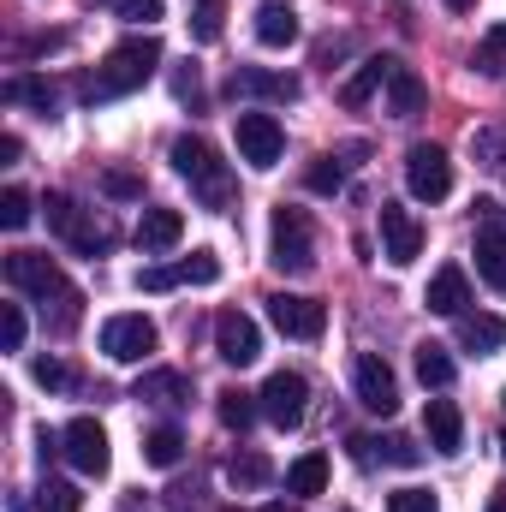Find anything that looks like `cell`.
Masks as SVG:
<instances>
[{
	"label": "cell",
	"mask_w": 506,
	"mask_h": 512,
	"mask_svg": "<svg viewBox=\"0 0 506 512\" xmlns=\"http://www.w3.org/2000/svg\"><path fill=\"white\" fill-rule=\"evenodd\" d=\"M30 376H36L42 387H72V370H66L60 358H36V364H30Z\"/></svg>",
	"instance_id": "obj_41"
},
{
	"label": "cell",
	"mask_w": 506,
	"mask_h": 512,
	"mask_svg": "<svg viewBox=\"0 0 506 512\" xmlns=\"http://www.w3.org/2000/svg\"><path fill=\"white\" fill-rule=\"evenodd\" d=\"M0 96H6V102H30V108H42V114H54V90H48L42 78H12Z\"/></svg>",
	"instance_id": "obj_36"
},
{
	"label": "cell",
	"mask_w": 506,
	"mask_h": 512,
	"mask_svg": "<svg viewBox=\"0 0 506 512\" xmlns=\"http://www.w3.org/2000/svg\"><path fill=\"white\" fill-rule=\"evenodd\" d=\"M48 227H54L66 245H78V251H90V256L108 245V239H102V227H90V215H84L66 191H54V197H48Z\"/></svg>",
	"instance_id": "obj_14"
},
{
	"label": "cell",
	"mask_w": 506,
	"mask_h": 512,
	"mask_svg": "<svg viewBox=\"0 0 506 512\" xmlns=\"http://www.w3.org/2000/svg\"><path fill=\"white\" fill-rule=\"evenodd\" d=\"M155 322L149 316H137V310H126V316H108L102 322V352L114 358V364H143L149 352H155Z\"/></svg>",
	"instance_id": "obj_9"
},
{
	"label": "cell",
	"mask_w": 506,
	"mask_h": 512,
	"mask_svg": "<svg viewBox=\"0 0 506 512\" xmlns=\"http://www.w3.org/2000/svg\"><path fill=\"white\" fill-rule=\"evenodd\" d=\"M268 262L280 274H310L316 268V233H310V215L280 203L274 221H268Z\"/></svg>",
	"instance_id": "obj_3"
},
{
	"label": "cell",
	"mask_w": 506,
	"mask_h": 512,
	"mask_svg": "<svg viewBox=\"0 0 506 512\" xmlns=\"http://www.w3.org/2000/svg\"><path fill=\"white\" fill-rule=\"evenodd\" d=\"M137 399H149V405H185V399H191V382H185L179 370H149V376L137 382Z\"/></svg>",
	"instance_id": "obj_24"
},
{
	"label": "cell",
	"mask_w": 506,
	"mask_h": 512,
	"mask_svg": "<svg viewBox=\"0 0 506 512\" xmlns=\"http://www.w3.org/2000/svg\"><path fill=\"white\" fill-rule=\"evenodd\" d=\"M268 477H274V471H268V459H262V453H239V459L227 465V483H233V489H262Z\"/></svg>",
	"instance_id": "obj_35"
},
{
	"label": "cell",
	"mask_w": 506,
	"mask_h": 512,
	"mask_svg": "<svg viewBox=\"0 0 506 512\" xmlns=\"http://www.w3.org/2000/svg\"><path fill=\"white\" fill-rule=\"evenodd\" d=\"M203 6H215V0H203Z\"/></svg>",
	"instance_id": "obj_50"
},
{
	"label": "cell",
	"mask_w": 506,
	"mask_h": 512,
	"mask_svg": "<svg viewBox=\"0 0 506 512\" xmlns=\"http://www.w3.org/2000/svg\"><path fill=\"white\" fill-rule=\"evenodd\" d=\"M143 459H149L155 471H173V465L185 459V435H179L173 423H161V429H149V435H143Z\"/></svg>",
	"instance_id": "obj_26"
},
{
	"label": "cell",
	"mask_w": 506,
	"mask_h": 512,
	"mask_svg": "<svg viewBox=\"0 0 506 512\" xmlns=\"http://www.w3.org/2000/svg\"><path fill=\"white\" fill-rule=\"evenodd\" d=\"M30 215H36V209H30V191L6 185V191H0V227H6V233H24V227H30Z\"/></svg>",
	"instance_id": "obj_34"
},
{
	"label": "cell",
	"mask_w": 506,
	"mask_h": 512,
	"mask_svg": "<svg viewBox=\"0 0 506 512\" xmlns=\"http://www.w3.org/2000/svg\"><path fill=\"white\" fill-rule=\"evenodd\" d=\"M24 328H30V322H24V310H18V304H0V346H6V352H18V346H24Z\"/></svg>",
	"instance_id": "obj_39"
},
{
	"label": "cell",
	"mask_w": 506,
	"mask_h": 512,
	"mask_svg": "<svg viewBox=\"0 0 506 512\" xmlns=\"http://www.w3.org/2000/svg\"><path fill=\"white\" fill-rule=\"evenodd\" d=\"M441 6H447V12H471L477 0H441Z\"/></svg>",
	"instance_id": "obj_44"
},
{
	"label": "cell",
	"mask_w": 506,
	"mask_h": 512,
	"mask_svg": "<svg viewBox=\"0 0 506 512\" xmlns=\"http://www.w3.org/2000/svg\"><path fill=\"white\" fill-rule=\"evenodd\" d=\"M215 411H221V423H227V429H239V435H245V429L256 423V411H262V399H256V393H245V387H227Z\"/></svg>",
	"instance_id": "obj_29"
},
{
	"label": "cell",
	"mask_w": 506,
	"mask_h": 512,
	"mask_svg": "<svg viewBox=\"0 0 506 512\" xmlns=\"http://www.w3.org/2000/svg\"><path fill=\"white\" fill-rule=\"evenodd\" d=\"M387 66H393V60H364V66H358V78L340 90V102H346V108H364L376 90H387Z\"/></svg>",
	"instance_id": "obj_27"
},
{
	"label": "cell",
	"mask_w": 506,
	"mask_h": 512,
	"mask_svg": "<svg viewBox=\"0 0 506 512\" xmlns=\"http://www.w3.org/2000/svg\"><path fill=\"white\" fill-rule=\"evenodd\" d=\"M322 489H328V459H322V453H304V459H292V471H286V495L310 501V495H322Z\"/></svg>",
	"instance_id": "obj_23"
},
{
	"label": "cell",
	"mask_w": 506,
	"mask_h": 512,
	"mask_svg": "<svg viewBox=\"0 0 506 512\" xmlns=\"http://www.w3.org/2000/svg\"><path fill=\"white\" fill-rule=\"evenodd\" d=\"M221 280V256L215 251H191L185 262H173V286H215Z\"/></svg>",
	"instance_id": "obj_28"
},
{
	"label": "cell",
	"mask_w": 506,
	"mask_h": 512,
	"mask_svg": "<svg viewBox=\"0 0 506 512\" xmlns=\"http://www.w3.org/2000/svg\"><path fill=\"white\" fill-rule=\"evenodd\" d=\"M501 459H506V435H501Z\"/></svg>",
	"instance_id": "obj_49"
},
{
	"label": "cell",
	"mask_w": 506,
	"mask_h": 512,
	"mask_svg": "<svg viewBox=\"0 0 506 512\" xmlns=\"http://www.w3.org/2000/svg\"><path fill=\"white\" fill-rule=\"evenodd\" d=\"M36 507H42V512H78V507H84V495H78V483H66V477H42Z\"/></svg>",
	"instance_id": "obj_33"
},
{
	"label": "cell",
	"mask_w": 506,
	"mask_h": 512,
	"mask_svg": "<svg viewBox=\"0 0 506 512\" xmlns=\"http://www.w3.org/2000/svg\"><path fill=\"white\" fill-rule=\"evenodd\" d=\"M155 66H161V42H155V36H126L120 48H108V60H102L96 78L84 84V96H90V102L131 96V90H143V84L155 78Z\"/></svg>",
	"instance_id": "obj_1"
},
{
	"label": "cell",
	"mask_w": 506,
	"mask_h": 512,
	"mask_svg": "<svg viewBox=\"0 0 506 512\" xmlns=\"http://www.w3.org/2000/svg\"><path fill=\"white\" fill-rule=\"evenodd\" d=\"M381 256L393 268H411L423 256V221L411 209H399V203H381Z\"/></svg>",
	"instance_id": "obj_12"
},
{
	"label": "cell",
	"mask_w": 506,
	"mask_h": 512,
	"mask_svg": "<svg viewBox=\"0 0 506 512\" xmlns=\"http://www.w3.org/2000/svg\"><path fill=\"white\" fill-rule=\"evenodd\" d=\"M453 334H459V346L477 352V358H495V352L506 346V322L501 316H489V310H465V316H453Z\"/></svg>",
	"instance_id": "obj_16"
},
{
	"label": "cell",
	"mask_w": 506,
	"mask_h": 512,
	"mask_svg": "<svg viewBox=\"0 0 506 512\" xmlns=\"http://www.w3.org/2000/svg\"><path fill=\"white\" fill-rule=\"evenodd\" d=\"M215 36H221V12L203 6V12H197V42H215Z\"/></svg>",
	"instance_id": "obj_42"
},
{
	"label": "cell",
	"mask_w": 506,
	"mask_h": 512,
	"mask_svg": "<svg viewBox=\"0 0 506 512\" xmlns=\"http://www.w3.org/2000/svg\"><path fill=\"white\" fill-rule=\"evenodd\" d=\"M405 191H411L417 203L453 197V161H447L441 143H411V149H405Z\"/></svg>",
	"instance_id": "obj_4"
},
{
	"label": "cell",
	"mask_w": 506,
	"mask_h": 512,
	"mask_svg": "<svg viewBox=\"0 0 506 512\" xmlns=\"http://www.w3.org/2000/svg\"><path fill=\"white\" fill-rule=\"evenodd\" d=\"M453 376H459V364L447 358V346H435V340H423V346H417V382H423V387H435V393H441V387H453Z\"/></svg>",
	"instance_id": "obj_25"
},
{
	"label": "cell",
	"mask_w": 506,
	"mask_h": 512,
	"mask_svg": "<svg viewBox=\"0 0 506 512\" xmlns=\"http://www.w3.org/2000/svg\"><path fill=\"white\" fill-rule=\"evenodd\" d=\"M256 399H262V417H268L274 429H298L304 411H310V382H304L298 370H274Z\"/></svg>",
	"instance_id": "obj_6"
},
{
	"label": "cell",
	"mask_w": 506,
	"mask_h": 512,
	"mask_svg": "<svg viewBox=\"0 0 506 512\" xmlns=\"http://www.w3.org/2000/svg\"><path fill=\"white\" fill-rule=\"evenodd\" d=\"M489 512H506V495H495V501H489Z\"/></svg>",
	"instance_id": "obj_47"
},
{
	"label": "cell",
	"mask_w": 506,
	"mask_h": 512,
	"mask_svg": "<svg viewBox=\"0 0 506 512\" xmlns=\"http://www.w3.org/2000/svg\"><path fill=\"white\" fill-rule=\"evenodd\" d=\"M423 304H429L435 316H465V304H471V280H465V268H459V262L435 268V280H429Z\"/></svg>",
	"instance_id": "obj_17"
},
{
	"label": "cell",
	"mask_w": 506,
	"mask_h": 512,
	"mask_svg": "<svg viewBox=\"0 0 506 512\" xmlns=\"http://www.w3.org/2000/svg\"><path fill=\"white\" fill-rule=\"evenodd\" d=\"M227 90L233 96H256V102H298V78L292 72H262V66H233Z\"/></svg>",
	"instance_id": "obj_15"
},
{
	"label": "cell",
	"mask_w": 506,
	"mask_h": 512,
	"mask_svg": "<svg viewBox=\"0 0 506 512\" xmlns=\"http://www.w3.org/2000/svg\"><path fill=\"white\" fill-rule=\"evenodd\" d=\"M268 322H274L286 340H322L328 310H322L316 298H304V292H274V298H268Z\"/></svg>",
	"instance_id": "obj_10"
},
{
	"label": "cell",
	"mask_w": 506,
	"mask_h": 512,
	"mask_svg": "<svg viewBox=\"0 0 506 512\" xmlns=\"http://www.w3.org/2000/svg\"><path fill=\"white\" fill-rule=\"evenodd\" d=\"M477 274H483V286H495V292H506V233L501 227H483L477 233Z\"/></svg>",
	"instance_id": "obj_22"
},
{
	"label": "cell",
	"mask_w": 506,
	"mask_h": 512,
	"mask_svg": "<svg viewBox=\"0 0 506 512\" xmlns=\"http://www.w3.org/2000/svg\"><path fill=\"white\" fill-rule=\"evenodd\" d=\"M90 6H114V0H90Z\"/></svg>",
	"instance_id": "obj_48"
},
{
	"label": "cell",
	"mask_w": 506,
	"mask_h": 512,
	"mask_svg": "<svg viewBox=\"0 0 506 512\" xmlns=\"http://www.w3.org/2000/svg\"><path fill=\"white\" fill-rule=\"evenodd\" d=\"M233 137H239V161H251L256 173H268L280 155H286V131H280V120L274 114H239L233 120Z\"/></svg>",
	"instance_id": "obj_7"
},
{
	"label": "cell",
	"mask_w": 506,
	"mask_h": 512,
	"mask_svg": "<svg viewBox=\"0 0 506 512\" xmlns=\"http://www.w3.org/2000/svg\"><path fill=\"white\" fill-rule=\"evenodd\" d=\"M215 352H221V364L245 370V364L262 358V328H256L245 310H221L215 316Z\"/></svg>",
	"instance_id": "obj_13"
},
{
	"label": "cell",
	"mask_w": 506,
	"mask_h": 512,
	"mask_svg": "<svg viewBox=\"0 0 506 512\" xmlns=\"http://www.w3.org/2000/svg\"><path fill=\"white\" fill-rule=\"evenodd\" d=\"M471 66L483 72V78H506V18L477 42V54H471Z\"/></svg>",
	"instance_id": "obj_31"
},
{
	"label": "cell",
	"mask_w": 506,
	"mask_h": 512,
	"mask_svg": "<svg viewBox=\"0 0 506 512\" xmlns=\"http://www.w3.org/2000/svg\"><path fill=\"white\" fill-rule=\"evenodd\" d=\"M471 155H477V167H489V173H506V131H501V126L471 131Z\"/></svg>",
	"instance_id": "obj_32"
},
{
	"label": "cell",
	"mask_w": 506,
	"mask_h": 512,
	"mask_svg": "<svg viewBox=\"0 0 506 512\" xmlns=\"http://www.w3.org/2000/svg\"><path fill=\"white\" fill-rule=\"evenodd\" d=\"M423 429H429V447L435 453H459L465 447V417H459L453 399H429L423 405Z\"/></svg>",
	"instance_id": "obj_19"
},
{
	"label": "cell",
	"mask_w": 506,
	"mask_h": 512,
	"mask_svg": "<svg viewBox=\"0 0 506 512\" xmlns=\"http://www.w3.org/2000/svg\"><path fill=\"white\" fill-rule=\"evenodd\" d=\"M304 185H310L316 197H340V191H346V161H340V155H316L310 173H304Z\"/></svg>",
	"instance_id": "obj_30"
},
{
	"label": "cell",
	"mask_w": 506,
	"mask_h": 512,
	"mask_svg": "<svg viewBox=\"0 0 506 512\" xmlns=\"http://www.w3.org/2000/svg\"><path fill=\"white\" fill-rule=\"evenodd\" d=\"M108 191H114V197H137V191H143V185H137V179H131V173H108Z\"/></svg>",
	"instance_id": "obj_43"
},
{
	"label": "cell",
	"mask_w": 506,
	"mask_h": 512,
	"mask_svg": "<svg viewBox=\"0 0 506 512\" xmlns=\"http://www.w3.org/2000/svg\"><path fill=\"white\" fill-rule=\"evenodd\" d=\"M60 435H66V459H72V471H78V477H108L114 447H108V429H102L96 417H72Z\"/></svg>",
	"instance_id": "obj_8"
},
{
	"label": "cell",
	"mask_w": 506,
	"mask_h": 512,
	"mask_svg": "<svg viewBox=\"0 0 506 512\" xmlns=\"http://www.w3.org/2000/svg\"><path fill=\"white\" fill-rule=\"evenodd\" d=\"M352 387H358V405H364V411H376V417H393V411H399V376L387 370L381 352H364V358L352 364Z\"/></svg>",
	"instance_id": "obj_11"
},
{
	"label": "cell",
	"mask_w": 506,
	"mask_h": 512,
	"mask_svg": "<svg viewBox=\"0 0 506 512\" xmlns=\"http://www.w3.org/2000/svg\"><path fill=\"white\" fill-rule=\"evenodd\" d=\"M423 102H429V90H423V78L411 72V66H387V114L393 120H417L423 114Z\"/></svg>",
	"instance_id": "obj_18"
},
{
	"label": "cell",
	"mask_w": 506,
	"mask_h": 512,
	"mask_svg": "<svg viewBox=\"0 0 506 512\" xmlns=\"http://www.w3.org/2000/svg\"><path fill=\"white\" fill-rule=\"evenodd\" d=\"M167 155H173V173H179V179H191V191H197L209 209H227V197H233V179H227L221 155H215L203 137H179Z\"/></svg>",
	"instance_id": "obj_2"
},
{
	"label": "cell",
	"mask_w": 506,
	"mask_h": 512,
	"mask_svg": "<svg viewBox=\"0 0 506 512\" xmlns=\"http://www.w3.org/2000/svg\"><path fill=\"white\" fill-rule=\"evenodd\" d=\"M256 42L262 48H292L298 42V12L286 0H262L256 6Z\"/></svg>",
	"instance_id": "obj_20"
},
{
	"label": "cell",
	"mask_w": 506,
	"mask_h": 512,
	"mask_svg": "<svg viewBox=\"0 0 506 512\" xmlns=\"http://www.w3.org/2000/svg\"><path fill=\"white\" fill-rule=\"evenodd\" d=\"M262 512H298V507H292V501H268Z\"/></svg>",
	"instance_id": "obj_45"
},
{
	"label": "cell",
	"mask_w": 506,
	"mask_h": 512,
	"mask_svg": "<svg viewBox=\"0 0 506 512\" xmlns=\"http://www.w3.org/2000/svg\"><path fill=\"white\" fill-rule=\"evenodd\" d=\"M167 12V0H114V18H126V24H155Z\"/></svg>",
	"instance_id": "obj_38"
},
{
	"label": "cell",
	"mask_w": 506,
	"mask_h": 512,
	"mask_svg": "<svg viewBox=\"0 0 506 512\" xmlns=\"http://www.w3.org/2000/svg\"><path fill=\"white\" fill-rule=\"evenodd\" d=\"M387 512H441V501L429 489H393L387 495Z\"/></svg>",
	"instance_id": "obj_37"
},
{
	"label": "cell",
	"mask_w": 506,
	"mask_h": 512,
	"mask_svg": "<svg viewBox=\"0 0 506 512\" xmlns=\"http://www.w3.org/2000/svg\"><path fill=\"white\" fill-rule=\"evenodd\" d=\"M376 447H381V459H387V465H399V471H411V465L423 459V453H417L405 435H387V441H376Z\"/></svg>",
	"instance_id": "obj_40"
},
{
	"label": "cell",
	"mask_w": 506,
	"mask_h": 512,
	"mask_svg": "<svg viewBox=\"0 0 506 512\" xmlns=\"http://www.w3.org/2000/svg\"><path fill=\"white\" fill-rule=\"evenodd\" d=\"M6 286L12 292H30V298H72V286H66V274H60V262L48 251H12L6 256Z\"/></svg>",
	"instance_id": "obj_5"
},
{
	"label": "cell",
	"mask_w": 506,
	"mask_h": 512,
	"mask_svg": "<svg viewBox=\"0 0 506 512\" xmlns=\"http://www.w3.org/2000/svg\"><path fill=\"white\" fill-rule=\"evenodd\" d=\"M6 512H30V507H24V501H18V495H12V501H6Z\"/></svg>",
	"instance_id": "obj_46"
},
{
	"label": "cell",
	"mask_w": 506,
	"mask_h": 512,
	"mask_svg": "<svg viewBox=\"0 0 506 512\" xmlns=\"http://www.w3.org/2000/svg\"><path fill=\"white\" fill-rule=\"evenodd\" d=\"M185 239V215L179 209H143V221H137V245L143 251H173Z\"/></svg>",
	"instance_id": "obj_21"
}]
</instances>
